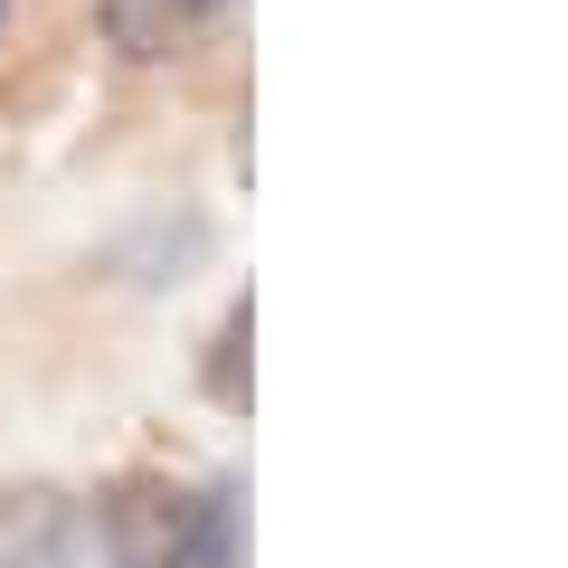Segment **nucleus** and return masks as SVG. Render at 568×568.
Segmentation results:
<instances>
[{"mask_svg": "<svg viewBox=\"0 0 568 568\" xmlns=\"http://www.w3.org/2000/svg\"><path fill=\"white\" fill-rule=\"evenodd\" d=\"M104 568H246L237 484H123L95 521Z\"/></svg>", "mask_w": 568, "mask_h": 568, "instance_id": "1", "label": "nucleus"}, {"mask_svg": "<svg viewBox=\"0 0 568 568\" xmlns=\"http://www.w3.org/2000/svg\"><path fill=\"white\" fill-rule=\"evenodd\" d=\"M0 568H104V540L85 521V503L20 484V493H0Z\"/></svg>", "mask_w": 568, "mask_h": 568, "instance_id": "2", "label": "nucleus"}, {"mask_svg": "<svg viewBox=\"0 0 568 568\" xmlns=\"http://www.w3.org/2000/svg\"><path fill=\"white\" fill-rule=\"evenodd\" d=\"M237 351H246V304H237V313H227V332H219V361H209V388H219V398H227V407H237V398H246V369H237Z\"/></svg>", "mask_w": 568, "mask_h": 568, "instance_id": "3", "label": "nucleus"}, {"mask_svg": "<svg viewBox=\"0 0 568 568\" xmlns=\"http://www.w3.org/2000/svg\"><path fill=\"white\" fill-rule=\"evenodd\" d=\"M162 10H171V20L190 29V20H209V10H227V0H162Z\"/></svg>", "mask_w": 568, "mask_h": 568, "instance_id": "4", "label": "nucleus"}, {"mask_svg": "<svg viewBox=\"0 0 568 568\" xmlns=\"http://www.w3.org/2000/svg\"><path fill=\"white\" fill-rule=\"evenodd\" d=\"M0 20H10V0H0Z\"/></svg>", "mask_w": 568, "mask_h": 568, "instance_id": "5", "label": "nucleus"}]
</instances>
